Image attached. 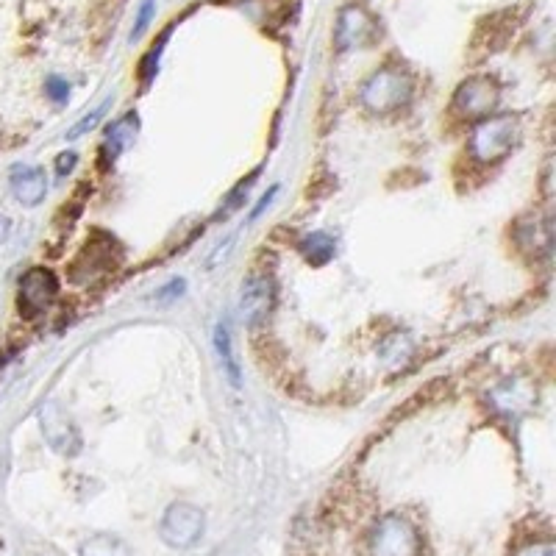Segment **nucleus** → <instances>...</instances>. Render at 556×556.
<instances>
[{"label":"nucleus","instance_id":"obj_1","mask_svg":"<svg viewBox=\"0 0 556 556\" xmlns=\"http://www.w3.org/2000/svg\"><path fill=\"white\" fill-rule=\"evenodd\" d=\"M423 537L409 518L398 512L381 515L367 531V556H420Z\"/></svg>","mask_w":556,"mask_h":556},{"label":"nucleus","instance_id":"obj_2","mask_svg":"<svg viewBox=\"0 0 556 556\" xmlns=\"http://www.w3.org/2000/svg\"><path fill=\"white\" fill-rule=\"evenodd\" d=\"M359 98L370 112L390 114L412 98V78L398 67H381L379 73L367 78Z\"/></svg>","mask_w":556,"mask_h":556},{"label":"nucleus","instance_id":"obj_3","mask_svg":"<svg viewBox=\"0 0 556 556\" xmlns=\"http://www.w3.org/2000/svg\"><path fill=\"white\" fill-rule=\"evenodd\" d=\"M518 139V120L512 114H501V117H490V120H481L479 126L473 128V137H470V151L481 162H498L501 156L512 151Z\"/></svg>","mask_w":556,"mask_h":556},{"label":"nucleus","instance_id":"obj_4","mask_svg":"<svg viewBox=\"0 0 556 556\" xmlns=\"http://www.w3.org/2000/svg\"><path fill=\"white\" fill-rule=\"evenodd\" d=\"M206 529V515L201 506L178 501L167 506L165 518L159 523V537L170 548H192L203 537Z\"/></svg>","mask_w":556,"mask_h":556},{"label":"nucleus","instance_id":"obj_5","mask_svg":"<svg viewBox=\"0 0 556 556\" xmlns=\"http://www.w3.org/2000/svg\"><path fill=\"white\" fill-rule=\"evenodd\" d=\"M56 292H59V281H56L51 270L31 267L26 276L20 278V295H17L20 315L26 320H34L37 315H42L53 304Z\"/></svg>","mask_w":556,"mask_h":556},{"label":"nucleus","instance_id":"obj_6","mask_svg":"<svg viewBox=\"0 0 556 556\" xmlns=\"http://www.w3.org/2000/svg\"><path fill=\"white\" fill-rule=\"evenodd\" d=\"M39 423H42L45 440L56 454L76 456L81 451V434H78L76 423L67 417V412L56 401H48L39 409Z\"/></svg>","mask_w":556,"mask_h":556},{"label":"nucleus","instance_id":"obj_7","mask_svg":"<svg viewBox=\"0 0 556 556\" xmlns=\"http://www.w3.org/2000/svg\"><path fill=\"white\" fill-rule=\"evenodd\" d=\"M498 101H501V89L490 78H470V81H465L462 87L456 89L454 95L456 109L465 117H476V120L493 112Z\"/></svg>","mask_w":556,"mask_h":556},{"label":"nucleus","instance_id":"obj_8","mask_svg":"<svg viewBox=\"0 0 556 556\" xmlns=\"http://www.w3.org/2000/svg\"><path fill=\"white\" fill-rule=\"evenodd\" d=\"M273 306V281L267 276H251L242 284L240 315L248 326H259Z\"/></svg>","mask_w":556,"mask_h":556},{"label":"nucleus","instance_id":"obj_9","mask_svg":"<svg viewBox=\"0 0 556 556\" xmlns=\"http://www.w3.org/2000/svg\"><path fill=\"white\" fill-rule=\"evenodd\" d=\"M376 34V26H373V20L367 17L362 9H345L340 14V20H337V31H334V42H337V48L340 51H348V48H356V45H365L370 42Z\"/></svg>","mask_w":556,"mask_h":556},{"label":"nucleus","instance_id":"obj_10","mask_svg":"<svg viewBox=\"0 0 556 556\" xmlns=\"http://www.w3.org/2000/svg\"><path fill=\"white\" fill-rule=\"evenodd\" d=\"M9 184H12V192L17 201L23 206H37V203L45 201V192H48V178L39 167H28V165H17L9 176Z\"/></svg>","mask_w":556,"mask_h":556},{"label":"nucleus","instance_id":"obj_11","mask_svg":"<svg viewBox=\"0 0 556 556\" xmlns=\"http://www.w3.org/2000/svg\"><path fill=\"white\" fill-rule=\"evenodd\" d=\"M134 137H137V114H126V117L117 120V123L109 128V134H106V145H103L106 162H114V159L134 142Z\"/></svg>","mask_w":556,"mask_h":556},{"label":"nucleus","instance_id":"obj_12","mask_svg":"<svg viewBox=\"0 0 556 556\" xmlns=\"http://www.w3.org/2000/svg\"><path fill=\"white\" fill-rule=\"evenodd\" d=\"M81 556H131V548L126 540H120L117 534H92L89 540L78 548Z\"/></svg>","mask_w":556,"mask_h":556},{"label":"nucleus","instance_id":"obj_13","mask_svg":"<svg viewBox=\"0 0 556 556\" xmlns=\"http://www.w3.org/2000/svg\"><path fill=\"white\" fill-rule=\"evenodd\" d=\"M215 348L220 362H223V370H226L228 381L234 387H240L242 376H240V365H237V356H234V348H231V331H228V323H220L215 331Z\"/></svg>","mask_w":556,"mask_h":556},{"label":"nucleus","instance_id":"obj_14","mask_svg":"<svg viewBox=\"0 0 556 556\" xmlns=\"http://www.w3.org/2000/svg\"><path fill=\"white\" fill-rule=\"evenodd\" d=\"M301 251H304L306 259H312L315 265H323V262H329L331 256H334V240H331L329 234H309L301 240Z\"/></svg>","mask_w":556,"mask_h":556},{"label":"nucleus","instance_id":"obj_15","mask_svg":"<svg viewBox=\"0 0 556 556\" xmlns=\"http://www.w3.org/2000/svg\"><path fill=\"white\" fill-rule=\"evenodd\" d=\"M404 354H409V337L401 334V331L390 334V337L379 345V356L384 365H395V362H401Z\"/></svg>","mask_w":556,"mask_h":556},{"label":"nucleus","instance_id":"obj_16","mask_svg":"<svg viewBox=\"0 0 556 556\" xmlns=\"http://www.w3.org/2000/svg\"><path fill=\"white\" fill-rule=\"evenodd\" d=\"M106 106H109V101L101 103V106H98V109H95V112H89L87 117H81V120H78L76 126L70 128V131H67V139H78V137H84V134H87V131H92V128L98 126V120H101L103 112H106Z\"/></svg>","mask_w":556,"mask_h":556},{"label":"nucleus","instance_id":"obj_17","mask_svg":"<svg viewBox=\"0 0 556 556\" xmlns=\"http://www.w3.org/2000/svg\"><path fill=\"white\" fill-rule=\"evenodd\" d=\"M45 95L51 98L53 103H67V95H70V87H67V81L64 78H48L45 81Z\"/></svg>","mask_w":556,"mask_h":556},{"label":"nucleus","instance_id":"obj_18","mask_svg":"<svg viewBox=\"0 0 556 556\" xmlns=\"http://www.w3.org/2000/svg\"><path fill=\"white\" fill-rule=\"evenodd\" d=\"M187 290V284H184V278H173L167 287H162V290L156 292V301L159 304H165V301H173V298H178L181 292Z\"/></svg>","mask_w":556,"mask_h":556},{"label":"nucleus","instance_id":"obj_19","mask_svg":"<svg viewBox=\"0 0 556 556\" xmlns=\"http://www.w3.org/2000/svg\"><path fill=\"white\" fill-rule=\"evenodd\" d=\"M515 556H556V551L551 540H543V543H531L526 548H520Z\"/></svg>","mask_w":556,"mask_h":556},{"label":"nucleus","instance_id":"obj_20","mask_svg":"<svg viewBox=\"0 0 556 556\" xmlns=\"http://www.w3.org/2000/svg\"><path fill=\"white\" fill-rule=\"evenodd\" d=\"M151 14H153V0H145L142 3V9H139V17H137V26H134V39L145 31V26L151 23Z\"/></svg>","mask_w":556,"mask_h":556},{"label":"nucleus","instance_id":"obj_21","mask_svg":"<svg viewBox=\"0 0 556 556\" xmlns=\"http://www.w3.org/2000/svg\"><path fill=\"white\" fill-rule=\"evenodd\" d=\"M76 162H78L76 153H73V151H64L62 156L56 159V173H59V176H67V173H70V170L76 167Z\"/></svg>","mask_w":556,"mask_h":556},{"label":"nucleus","instance_id":"obj_22","mask_svg":"<svg viewBox=\"0 0 556 556\" xmlns=\"http://www.w3.org/2000/svg\"><path fill=\"white\" fill-rule=\"evenodd\" d=\"M276 192H278V187H273V190L267 192L265 198H262V201H259V206H256V209H253L251 212V220H256V217L262 215V212H265L267 206H270V203H273V198H276Z\"/></svg>","mask_w":556,"mask_h":556},{"label":"nucleus","instance_id":"obj_23","mask_svg":"<svg viewBox=\"0 0 556 556\" xmlns=\"http://www.w3.org/2000/svg\"><path fill=\"white\" fill-rule=\"evenodd\" d=\"M9 231H12V223H9V217L0 215V242H6V237H9Z\"/></svg>","mask_w":556,"mask_h":556}]
</instances>
